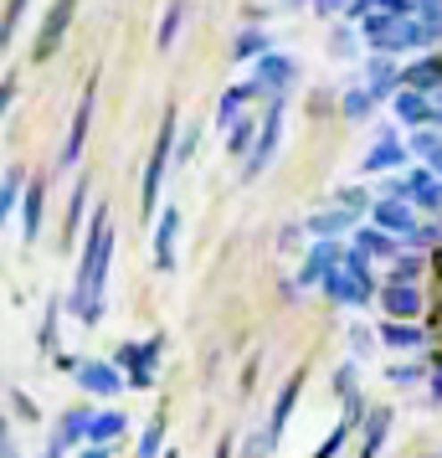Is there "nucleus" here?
Wrapping results in <instances>:
<instances>
[{
	"label": "nucleus",
	"mask_w": 442,
	"mask_h": 458,
	"mask_svg": "<svg viewBox=\"0 0 442 458\" xmlns=\"http://www.w3.org/2000/svg\"><path fill=\"white\" fill-rule=\"evenodd\" d=\"M108 258H113V227H108V211H93V227H88V248H83V268L72 284V314L98 325L104 314V278H108Z\"/></svg>",
	"instance_id": "f257e3e1"
},
{
	"label": "nucleus",
	"mask_w": 442,
	"mask_h": 458,
	"mask_svg": "<svg viewBox=\"0 0 442 458\" xmlns=\"http://www.w3.org/2000/svg\"><path fill=\"white\" fill-rule=\"evenodd\" d=\"M170 155H175V114H165L160 140H154V155H149V165H145V216L149 222H154V201H160V186H165Z\"/></svg>",
	"instance_id": "f03ea898"
},
{
	"label": "nucleus",
	"mask_w": 442,
	"mask_h": 458,
	"mask_svg": "<svg viewBox=\"0 0 442 458\" xmlns=\"http://www.w3.org/2000/svg\"><path fill=\"white\" fill-rule=\"evenodd\" d=\"M119 366L129 371V381L145 392V386H154V366H160V340H129V345H119Z\"/></svg>",
	"instance_id": "7ed1b4c3"
},
{
	"label": "nucleus",
	"mask_w": 442,
	"mask_h": 458,
	"mask_svg": "<svg viewBox=\"0 0 442 458\" xmlns=\"http://www.w3.org/2000/svg\"><path fill=\"white\" fill-rule=\"evenodd\" d=\"M93 104H98V78L83 88V104H78V114H72V129H67V145L63 155H57V165L72 170L78 165V155H83V140H88V124H93Z\"/></svg>",
	"instance_id": "20e7f679"
},
{
	"label": "nucleus",
	"mask_w": 442,
	"mask_h": 458,
	"mask_svg": "<svg viewBox=\"0 0 442 458\" xmlns=\"http://www.w3.org/2000/svg\"><path fill=\"white\" fill-rule=\"evenodd\" d=\"M67 371H72V381L93 396H119V386H124V376L113 371L108 360H67Z\"/></svg>",
	"instance_id": "39448f33"
},
{
	"label": "nucleus",
	"mask_w": 442,
	"mask_h": 458,
	"mask_svg": "<svg viewBox=\"0 0 442 458\" xmlns=\"http://www.w3.org/2000/svg\"><path fill=\"white\" fill-rule=\"evenodd\" d=\"M278 134H283V98H278V104L263 114V134H257V149H253V160L242 165V175H247V181L268 170V160H273V149H278Z\"/></svg>",
	"instance_id": "423d86ee"
},
{
	"label": "nucleus",
	"mask_w": 442,
	"mask_h": 458,
	"mask_svg": "<svg viewBox=\"0 0 442 458\" xmlns=\"http://www.w3.org/2000/svg\"><path fill=\"white\" fill-rule=\"evenodd\" d=\"M93 417H98V412H88V407H72V412H63L57 433H52V443H46V454H57V458H63L67 448H72V443L93 437Z\"/></svg>",
	"instance_id": "0eeeda50"
},
{
	"label": "nucleus",
	"mask_w": 442,
	"mask_h": 458,
	"mask_svg": "<svg viewBox=\"0 0 442 458\" xmlns=\"http://www.w3.org/2000/svg\"><path fill=\"white\" fill-rule=\"evenodd\" d=\"M294 78H298V63H294V57H283V52H268V57L257 63V78H253V83L263 88V93H278V98H283V88L294 83Z\"/></svg>",
	"instance_id": "6e6552de"
},
{
	"label": "nucleus",
	"mask_w": 442,
	"mask_h": 458,
	"mask_svg": "<svg viewBox=\"0 0 442 458\" xmlns=\"http://www.w3.org/2000/svg\"><path fill=\"white\" fill-rule=\"evenodd\" d=\"M72 11H78V0H57V5L46 11L42 42H37V57H52V52H57V42L67 37V21H72Z\"/></svg>",
	"instance_id": "1a4fd4ad"
},
{
	"label": "nucleus",
	"mask_w": 442,
	"mask_h": 458,
	"mask_svg": "<svg viewBox=\"0 0 442 458\" xmlns=\"http://www.w3.org/2000/svg\"><path fill=\"white\" fill-rule=\"evenodd\" d=\"M335 268H345V252H339L335 242H314V248H309V263L298 273V284H324Z\"/></svg>",
	"instance_id": "9d476101"
},
{
	"label": "nucleus",
	"mask_w": 442,
	"mask_h": 458,
	"mask_svg": "<svg viewBox=\"0 0 442 458\" xmlns=\"http://www.w3.org/2000/svg\"><path fill=\"white\" fill-rule=\"evenodd\" d=\"M380 304L391 310V319H406V325H412L421 314V293L412 289V284H396V278H391V284L380 289Z\"/></svg>",
	"instance_id": "9b49d317"
},
{
	"label": "nucleus",
	"mask_w": 442,
	"mask_h": 458,
	"mask_svg": "<svg viewBox=\"0 0 442 458\" xmlns=\"http://www.w3.org/2000/svg\"><path fill=\"white\" fill-rule=\"evenodd\" d=\"M175 232H180V211L175 207H165L160 211V227H154V263L160 268H175Z\"/></svg>",
	"instance_id": "f8f14e48"
},
{
	"label": "nucleus",
	"mask_w": 442,
	"mask_h": 458,
	"mask_svg": "<svg viewBox=\"0 0 442 458\" xmlns=\"http://www.w3.org/2000/svg\"><path fill=\"white\" fill-rule=\"evenodd\" d=\"M365 72H371V93L376 98H386V93H401V83H406V72H401L386 52H376L371 63H365Z\"/></svg>",
	"instance_id": "ddd939ff"
},
{
	"label": "nucleus",
	"mask_w": 442,
	"mask_h": 458,
	"mask_svg": "<svg viewBox=\"0 0 442 458\" xmlns=\"http://www.w3.org/2000/svg\"><path fill=\"white\" fill-rule=\"evenodd\" d=\"M376 227L380 232H391V237H412L417 232V216H412V207L406 201H376Z\"/></svg>",
	"instance_id": "4468645a"
},
{
	"label": "nucleus",
	"mask_w": 442,
	"mask_h": 458,
	"mask_svg": "<svg viewBox=\"0 0 442 458\" xmlns=\"http://www.w3.org/2000/svg\"><path fill=\"white\" fill-rule=\"evenodd\" d=\"M42 201H46V181H42V175H31L26 201H21V232H26V242H37V232H42Z\"/></svg>",
	"instance_id": "2eb2a0df"
},
{
	"label": "nucleus",
	"mask_w": 442,
	"mask_h": 458,
	"mask_svg": "<svg viewBox=\"0 0 442 458\" xmlns=\"http://www.w3.org/2000/svg\"><path fill=\"white\" fill-rule=\"evenodd\" d=\"M406 186H412V201L427 211H442V181H438V170H412L406 175Z\"/></svg>",
	"instance_id": "dca6fc26"
},
{
	"label": "nucleus",
	"mask_w": 442,
	"mask_h": 458,
	"mask_svg": "<svg viewBox=\"0 0 442 458\" xmlns=\"http://www.w3.org/2000/svg\"><path fill=\"white\" fill-rule=\"evenodd\" d=\"M396 165H406V149H401L396 134L386 129V134H380V145L365 155V170H396Z\"/></svg>",
	"instance_id": "f3484780"
},
{
	"label": "nucleus",
	"mask_w": 442,
	"mask_h": 458,
	"mask_svg": "<svg viewBox=\"0 0 442 458\" xmlns=\"http://www.w3.org/2000/svg\"><path fill=\"white\" fill-rule=\"evenodd\" d=\"M427 335L417 325H406V319H391V325H380V345H391V351H417Z\"/></svg>",
	"instance_id": "a211bd4d"
},
{
	"label": "nucleus",
	"mask_w": 442,
	"mask_h": 458,
	"mask_svg": "<svg viewBox=\"0 0 442 458\" xmlns=\"http://www.w3.org/2000/svg\"><path fill=\"white\" fill-rule=\"evenodd\" d=\"M396 119L401 124H427V119H432V104L421 98L417 88H401L396 93Z\"/></svg>",
	"instance_id": "6ab92c4d"
},
{
	"label": "nucleus",
	"mask_w": 442,
	"mask_h": 458,
	"mask_svg": "<svg viewBox=\"0 0 442 458\" xmlns=\"http://www.w3.org/2000/svg\"><path fill=\"white\" fill-rule=\"evenodd\" d=\"M129 433V417L124 412H98L93 417V448H108V443H119Z\"/></svg>",
	"instance_id": "aec40b11"
},
{
	"label": "nucleus",
	"mask_w": 442,
	"mask_h": 458,
	"mask_svg": "<svg viewBox=\"0 0 442 458\" xmlns=\"http://www.w3.org/2000/svg\"><path fill=\"white\" fill-rule=\"evenodd\" d=\"M355 216H360V211H314V216H309V232H314L319 242H329V237H335V232H345Z\"/></svg>",
	"instance_id": "412c9836"
},
{
	"label": "nucleus",
	"mask_w": 442,
	"mask_h": 458,
	"mask_svg": "<svg viewBox=\"0 0 442 458\" xmlns=\"http://www.w3.org/2000/svg\"><path fill=\"white\" fill-rule=\"evenodd\" d=\"M253 93H263V88H257V83L227 88V93H221V114H216V119H221V124H227V129H237V119H242V104H247Z\"/></svg>",
	"instance_id": "4be33fe9"
},
{
	"label": "nucleus",
	"mask_w": 442,
	"mask_h": 458,
	"mask_svg": "<svg viewBox=\"0 0 442 458\" xmlns=\"http://www.w3.org/2000/svg\"><path fill=\"white\" fill-rule=\"evenodd\" d=\"M257 134H263V129H257L253 119L242 114V119H237V129H227V155H247V160H253V149H257Z\"/></svg>",
	"instance_id": "5701e85b"
},
{
	"label": "nucleus",
	"mask_w": 442,
	"mask_h": 458,
	"mask_svg": "<svg viewBox=\"0 0 442 458\" xmlns=\"http://www.w3.org/2000/svg\"><path fill=\"white\" fill-rule=\"evenodd\" d=\"M406 88H417V93L442 88V63H438V57H421V63H412V67H406Z\"/></svg>",
	"instance_id": "b1692460"
},
{
	"label": "nucleus",
	"mask_w": 442,
	"mask_h": 458,
	"mask_svg": "<svg viewBox=\"0 0 442 458\" xmlns=\"http://www.w3.org/2000/svg\"><path fill=\"white\" fill-rule=\"evenodd\" d=\"M355 248L365 252V258H396V237H391V232H380V227H365L355 237Z\"/></svg>",
	"instance_id": "393cba45"
},
{
	"label": "nucleus",
	"mask_w": 442,
	"mask_h": 458,
	"mask_svg": "<svg viewBox=\"0 0 442 458\" xmlns=\"http://www.w3.org/2000/svg\"><path fill=\"white\" fill-rule=\"evenodd\" d=\"M298 386H304V381H298V376H294V381H288V386H283V396H278V402H273V417H268V433H283V428H288V417H294V402H298Z\"/></svg>",
	"instance_id": "a878e982"
},
{
	"label": "nucleus",
	"mask_w": 442,
	"mask_h": 458,
	"mask_svg": "<svg viewBox=\"0 0 442 458\" xmlns=\"http://www.w3.org/2000/svg\"><path fill=\"white\" fill-rule=\"evenodd\" d=\"M386 428H391V412H386V407H376V412H371V428H365V443H360V458H376L380 454Z\"/></svg>",
	"instance_id": "bb28decb"
},
{
	"label": "nucleus",
	"mask_w": 442,
	"mask_h": 458,
	"mask_svg": "<svg viewBox=\"0 0 442 458\" xmlns=\"http://www.w3.org/2000/svg\"><path fill=\"white\" fill-rule=\"evenodd\" d=\"M339 108H345V119H355V124H360V119H371V114H376V93H371V88H350Z\"/></svg>",
	"instance_id": "cd10ccee"
},
{
	"label": "nucleus",
	"mask_w": 442,
	"mask_h": 458,
	"mask_svg": "<svg viewBox=\"0 0 442 458\" xmlns=\"http://www.w3.org/2000/svg\"><path fill=\"white\" fill-rule=\"evenodd\" d=\"M232 52L237 57H257V63H263V57H268V31H257V26L253 31H242V37L232 42Z\"/></svg>",
	"instance_id": "c85d7f7f"
},
{
	"label": "nucleus",
	"mask_w": 442,
	"mask_h": 458,
	"mask_svg": "<svg viewBox=\"0 0 442 458\" xmlns=\"http://www.w3.org/2000/svg\"><path fill=\"white\" fill-rule=\"evenodd\" d=\"M180 21H186V0H170V5H165V21H160V47H175Z\"/></svg>",
	"instance_id": "c756f323"
},
{
	"label": "nucleus",
	"mask_w": 442,
	"mask_h": 458,
	"mask_svg": "<svg viewBox=\"0 0 442 458\" xmlns=\"http://www.w3.org/2000/svg\"><path fill=\"white\" fill-rule=\"evenodd\" d=\"M160 437H165V417H154L145 428V443H139V458H154L160 454Z\"/></svg>",
	"instance_id": "7c9ffc66"
},
{
	"label": "nucleus",
	"mask_w": 442,
	"mask_h": 458,
	"mask_svg": "<svg viewBox=\"0 0 442 458\" xmlns=\"http://www.w3.org/2000/svg\"><path fill=\"white\" fill-rule=\"evenodd\" d=\"M386 381H396V386H417V381H421V366H412V360H396V366L386 371Z\"/></svg>",
	"instance_id": "2f4dec72"
},
{
	"label": "nucleus",
	"mask_w": 442,
	"mask_h": 458,
	"mask_svg": "<svg viewBox=\"0 0 442 458\" xmlns=\"http://www.w3.org/2000/svg\"><path fill=\"white\" fill-rule=\"evenodd\" d=\"M412 149H417L421 160H438V155H442V140L432 134V129H421L417 140H412Z\"/></svg>",
	"instance_id": "473e14b6"
},
{
	"label": "nucleus",
	"mask_w": 442,
	"mask_h": 458,
	"mask_svg": "<svg viewBox=\"0 0 442 458\" xmlns=\"http://www.w3.org/2000/svg\"><path fill=\"white\" fill-rule=\"evenodd\" d=\"M345 437H350V422H339L335 433L324 437V448H319V454H314V458H335V454H339V448H345Z\"/></svg>",
	"instance_id": "72a5a7b5"
},
{
	"label": "nucleus",
	"mask_w": 442,
	"mask_h": 458,
	"mask_svg": "<svg viewBox=\"0 0 442 458\" xmlns=\"http://www.w3.org/2000/svg\"><path fill=\"white\" fill-rule=\"evenodd\" d=\"M0 201H5V211L16 207V201H26V191H21V170H11V175H5V196H0Z\"/></svg>",
	"instance_id": "f704fd0d"
},
{
	"label": "nucleus",
	"mask_w": 442,
	"mask_h": 458,
	"mask_svg": "<svg viewBox=\"0 0 442 458\" xmlns=\"http://www.w3.org/2000/svg\"><path fill=\"white\" fill-rule=\"evenodd\" d=\"M57 345V304H46V319H42V351Z\"/></svg>",
	"instance_id": "c9c22d12"
},
{
	"label": "nucleus",
	"mask_w": 442,
	"mask_h": 458,
	"mask_svg": "<svg viewBox=\"0 0 442 458\" xmlns=\"http://www.w3.org/2000/svg\"><path fill=\"white\" fill-rule=\"evenodd\" d=\"M83 196H88V186H78V191H72V207H67V237L78 232V216H83Z\"/></svg>",
	"instance_id": "e433bc0d"
},
{
	"label": "nucleus",
	"mask_w": 442,
	"mask_h": 458,
	"mask_svg": "<svg viewBox=\"0 0 442 458\" xmlns=\"http://www.w3.org/2000/svg\"><path fill=\"white\" fill-rule=\"evenodd\" d=\"M438 237H442L438 227H417V232H412V237H406V248H432Z\"/></svg>",
	"instance_id": "4c0bfd02"
},
{
	"label": "nucleus",
	"mask_w": 442,
	"mask_h": 458,
	"mask_svg": "<svg viewBox=\"0 0 442 458\" xmlns=\"http://www.w3.org/2000/svg\"><path fill=\"white\" fill-rule=\"evenodd\" d=\"M21 11H26V0H11V5H5V42L16 37V21H21Z\"/></svg>",
	"instance_id": "58836bf2"
},
{
	"label": "nucleus",
	"mask_w": 442,
	"mask_h": 458,
	"mask_svg": "<svg viewBox=\"0 0 442 458\" xmlns=\"http://www.w3.org/2000/svg\"><path fill=\"white\" fill-rule=\"evenodd\" d=\"M350 386H355V366H339V376H335V392H339V396H355Z\"/></svg>",
	"instance_id": "ea45409f"
},
{
	"label": "nucleus",
	"mask_w": 442,
	"mask_h": 458,
	"mask_svg": "<svg viewBox=\"0 0 442 458\" xmlns=\"http://www.w3.org/2000/svg\"><path fill=\"white\" fill-rule=\"evenodd\" d=\"M350 345H355V351L365 355V351H371V345H376V335L365 330V325H355V330H350Z\"/></svg>",
	"instance_id": "a19ab883"
},
{
	"label": "nucleus",
	"mask_w": 442,
	"mask_h": 458,
	"mask_svg": "<svg viewBox=\"0 0 442 458\" xmlns=\"http://www.w3.org/2000/svg\"><path fill=\"white\" fill-rule=\"evenodd\" d=\"M319 11H324V16H335V11H350V5H355V0H314Z\"/></svg>",
	"instance_id": "79ce46f5"
},
{
	"label": "nucleus",
	"mask_w": 442,
	"mask_h": 458,
	"mask_svg": "<svg viewBox=\"0 0 442 458\" xmlns=\"http://www.w3.org/2000/svg\"><path fill=\"white\" fill-rule=\"evenodd\" d=\"M196 145H201V134H186V140H180V155H175V160H190V155H196Z\"/></svg>",
	"instance_id": "37998d69"
},
{
	"label": "nucleus",
	"mask_w": 442,
	"mask_h": 458,
	"mask_svg": "<svg viewBox=\"0 0 442 458\" xmlns=\"http://www.w3.org/2000/svg\"><path fill=\"white\" fill-rule=\"evenodd\" d=\"M339 52V57H345V52H355V42H350V31H335V42H329Z\"/></svg>",
	"instance_id": "c03bdc74"
},
{
	"label": "nucleus",
	"mask_w": 442,
	"mask_h": 458,
	"mask_svg": "<svg viewBox=\"0 0 442 458\" xmlns=\"http://www.w3.org/2000/svg\"><path fill=\"white\" fill-rule=\"evenodd\" d=\"M432 396H438V402H442V366H438V371H432Z\"/></svg>",
	"instance_id": "a18cd8bd"
},
{
	"label": "nucleus",
	"mask_w": 442,
	"mask_h": 458,
	"mask_svg": "<svg viewBox=\"0 0 442 458\" xmlns=\"http://www.w3.org/2000/svg\"><path fill=\"white\" fill-rule=\"evenodd\" d=\"M83 458H108V448H83Z\"/></svg>",
	"instance_id": "49530a36"
},
{
	"label": "nucleus",
	"mask_w": 442,
	"mask_h": 458,
	"mask_svg": "<svg viewBox=\"0 0 442 458\" xmlns=\"http://www.w3.org/2000/svg\"><path fill=\"white\" fill-rule=\"evenodd\" d=\"M432 119H438V124H442V98H438V104H432Z\"/></svg>",
	"instance_id": "de8ad7c7"
},
{
	"label": "nucleus",
	"mask_w": 442,
	"mask_h": 458,
	"mask_svg": "<svg viewBox=\"0 0 442 458\" xmlns=\"http://www.w3.org/2000/svg\"><path fill=\"white\" fill-rule=\"evenodd\" d=\"M417 5H421V11H427V5H442V0H417Z\"/></svg>",
	"instance_id": "09e8293b"
},
{
	"label": "nucleus",
	"mask_w": 442,
	"mask_h": 458,
	"mask_svg": "<svg viewBox=\"0 0 442 458\" xmlns=\"http://www.w3.org/2000/svg\"><path fill=\"white\" fill-rule=\"evenodd\" d=\"M432 170H438V175H442V155H438V160H432Z\"/></svg>",
	"instance_id": "8fccbe9b"
},
{
	"label": "nucleus",
	"mask_w": 442,
	"mask_h": 458,
	"mask_svg": "<svg viewBox=\"0 0 442 458\" xmlns=\"http://www.w3.org/2000/svg\"><path fill=\"white\" fill-rule=\"evenodd\" d=\"M42 458H57V454H42Z\"/></svg>",
	"instance_id": "3c124183"
}]
</instances>
